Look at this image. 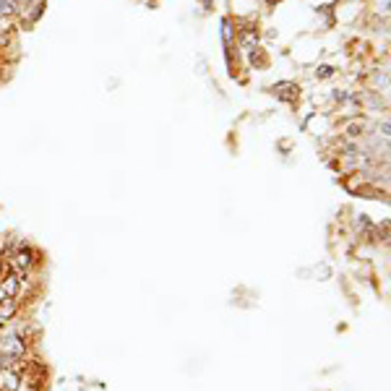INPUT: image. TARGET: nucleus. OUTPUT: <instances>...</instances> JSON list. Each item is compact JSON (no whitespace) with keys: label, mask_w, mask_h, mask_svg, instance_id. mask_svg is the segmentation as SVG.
<instances>
[{"label":"nucleus","mask_w":391,"mask_h":391,"mask_svg":"<svg viewBox=\"0 0 391 391\" xmlns=\"http://www.w3.org/2000/svg\"><path fill=\"white\" fill-rule=\"evenodd\" d=\"M21 391H34V389H29V386H24V389H21Z\"/></svg>","instance_id":"obj_9"},{"label":"nucleus","mask_w":391,"mask_h":391,"mask_svg":"<svg viewBox=\"0 0 391 391\" xmlns=\"http://www.w3.org/2000/svg\"><path fill=\"white\" fill-rule=\"evenodd\" d=\"M19 13V0H0V21Z\"/></svg>","instance_id":"obj_6"},{"label":"nucleus","mask_w":391,"mask_h":391,"mask_svg":"<svg viewBox=\"0 0 391 391\" xmlns=\"http://www.w3.org/2000/svg\"><path fill=\"white\" fill-rule=\"evenodd\" d=\"M269 3H277V0H269Z\"/></svg>","instance_id":"obj_10"},{"label":"nucleus","mask_w":391,"mask_h":391,"mask_svg":"<svg viewBox=\"0 0 391 391\" xmlns=\"http://www.w3.org/2000/svg\"><path fill=\"white\" fill-rule=\"evenodd\" d=\"M316 76H319V79H332V76H334V68H332V66H319Z\"/></svg>","instance_id":"obj_8"},{"label":"nucleus","mask_w":391,"mask_h":391,"mask_svg":"<svg viewBox=\"0 0 391 391\" xmlns=\"http://www.w3.org/2000/svg\"><path fill=\"white\" fill-rule=\"evenodd\" d=\"M19 287H21V282H19V277H6L3 279V285H0V303H11L13 297L19 295Z\"/></svg>","instance_id":"obj_4"},{"label":"nucleus","mask_w":391,"mask_h":391,"mask_svg":"<svg viewBox=\"0 0 391 391\" xmlns=\"http://www.w3.org/2000/svg\"><path fill=\"white\" fill-rule=\"evenodd\" d=\"M24 379H21V368H3L0 370V391H21Z\"/></svg>","instance_id":"obj_2"},{"label":"nucleus","mask_w":391,"mask_h":391,"mask_svg":"<svg viewBox=\"0 0 391 391\" xmlns=\"http://www.w3.org/2000/svg\"><path fill=\"white\" fill-rule=\"evenodd\" d=\"M0 352L3 355H13L24 360L26 355V339L19 334V329H6L0 334Z\"/></svg>","instance_id":"obj_1"},{"label":"nucleus","mask_w":391,"mask_h":391,"mask_svg":"<svg viewBox=\"0 0 391 391\" xmlns=\"http://www.w3.org/2000/svg\"><path fill=\"white\" fill-rule=\"evenodd\" d=\"M256 45H259V37L253 34V32H245V34L240 37V48L245 50V52H250V50H256Z\"/></svg>","instance_id":"obj_7"},{"label":"nucleus","mask_w":391,"mask_h":391,"mask_svg":"<svg viewBox=\"0 0 391 391\" xmlns=\"http://www.w3.org/2000/svg\"><path fill=\"white\" fill-rule=\"evenodd\" d=\"M272 92L279 97V99H287V102H290V99H295L297 97V86L295 83H290V81H282V83H277Z\"/></svg>","instance_id":"obj_5"},{"label":"nucleus","mask_w":391,"mask_h":391,"mask_svg":"<svg viewBox=\"0 0 391 391\" xmlns=\"http://www.w3.org/2000/svg\"><path fill=\"white\" fill-rule=\"evenodd\" d=\"M11 266L16 269L19 274H24L29 272L32 266H34V250L32 248H26V245H21V248L13 253V259H11Z\"/></svg>","instance_id":"obj_3"}]
</instances>
